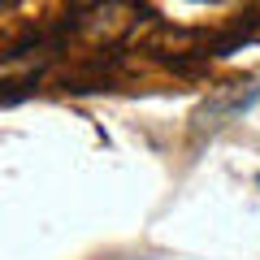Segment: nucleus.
Wrapping results in <instances>:
<instances>
[{
  "label": "nucleus",
  "mask_w": 260,
  "mask_h": 260,
  "mask_svg": "<svg viewBox=\"0 0 260 260\" xmlns=\"http://www.w3.org/2000/svg\"><path fill=\"white\" fill-rule=\"evenodd\" d=\"M256 182H260V178H256Z\"/></svg>",
  "instance_id": "obj_1"
}]
</instances>
